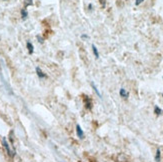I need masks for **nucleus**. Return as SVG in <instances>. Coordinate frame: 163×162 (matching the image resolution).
<instances>
[{"instance_id": "obj_1", "label": "nucleus", "mask_w": 163, "mask_h": 162, "mask_svg": "<svg viewBox=\"0 0 163 162\" xmlns=\"http://www.w3.org/2000/svg\"><path fill=\"white\" fill-rule=\"evenodd\" d=\"M3 145H4V147L6 148V150H7V153L9 156H11V157H13L14 155H15V151L14 150H12V149L10 148V145L7 143V140H6L5 138L3 139Z\"/></svg>"}, {"instance_id": "obj_2", "label": "nucleus", "mask_w": 163, "mask_h": 162, "mask_svg": "<svg viewBox=\"0 0 163 162\" xmlns=\"http://www.w3.org/2000/svg\"><path fill=\"white\" fill-rule=\"evenodd\" d=\"M76 133H77V136L79 137V138H81V139L83 138V136H84V132H83V130L81 129L80 125H77V126H76Z\"/></svg>"}, {"instance_id": "obj_3", "label": "nucleus", "mask_w": 163, "mask_h": 162, "mask_svg": "<svg viewBox=\"0 0 163 162\" xmlns=\"http://www.w3.org/2000/svg\"><path fill=\"white\" fill-rule=\"evenodd\" d=\"M36 72H37V75H38L40 78H44V77H46L45 75V73H43V71L40 69L39 67H37L36 68Z\"/></svg>"}, {"instance_id": "obj_4", "label": "nucleus", "mask_w": 163, "mask_h": 162, "mask_svg": "<svg viewBox=\"0 0 163 162\" xmlns=\"http://www.w3.org/2000/svg\"><path fill=\"white\" fill-rule=\"evenodd\" d=\"M119 93H120L121 97H123V98H127L128 95H129V94H128V92H127L124 88H121V89H120V92H119Z\"/></svg>"}, {"instance_id": "obj_5", "label": "nucleus", "mask_w": 163, "mask_h": 162, "mask_svg": "<svg viewBox=\"0 0 163 162\" xmlns=\"http://www.w3.org/2000/svg\"><path fill=\"white\" fill-rule=\"evenodd\" d=\"M155 160H156V162H160V160H161V152H160V149H157V150H156Z\"/></svg>"}, {"instance_id": "obj_6", "label": "nucleus", "mask_w": 163, "mask_h": 162, "mask_svg": "<svg viewBox=\"0 0 163 162\" xmlns=\"http://www.w3.org/2000/svg\"><path fill=\"white\" fill-rule=\"evenodd\" d=\"M85 105L87 109H91V100L88 98V96H85Z\"/></svg>"}, {"instance_id": "obj_7", "label": "nucleus", "mask_w": 163, "mask_h": 162, "mask_svg": "<svg viewBox=\"0 0 163 162\" xmlns=\"http://www.w3.org/2000/svg\"><path fill=\"white\" fill-rule=\"evenodd\" d=\"M27 48H28V51H29V53L30 54H32L33 53V45H32V43H30V42H27Z\"/></svg>"}, {"instance_id": "obj_8", "label": "nucleus", "mask_w": 163, "mask_h": 162, "mask_svg": "<svg viewBox=\"0 0 163 162\" xmlns=\"http://www.w3.org/2000/svg\"><path fill=\"white\" fill-rule=\"evenodd\" d=\"M92 50H93V53L95 55L96 58H99V53H98V50H97L96 46L95 45H92Z\"/></svg>"}, {"instance_id": "obj_9", "label": "nucleus", "mask_w": 163, "mask_h": 162, "mask_svg": "<svg viewBox=\"0 0 163 162\" xmlns=\"http://www.w3.org/2000/svg\"><path fill=\"white\" fill-rule=\"evenodd\" d=\"M21 15H22V18H23V19H26V18H27V15H28L27 11H26V9H22V10H21Z\"/></svg>"}, {"instance_id": "obj_10", "label": "nucleus", "mask_w": 163, "mask_h": 162, "mask_svg": "<svg viewBox=\"0 0 163 162\" xmlns=\"http://www.w3.org/2000/svg\"><path fill=\"white\" fill-rule=\"evenodd\" d=\"M154 112H155V114L156 115H160L161 113H162V110L160 108H159L158 106H155V108H154Z\"/></svg>"}, {"instance_id": "obj_11", "label": "nucleus", "mask_w": 163, "mask_h": 162, "mask_svg": "<svg viewBox=\"0 0 163 162\" xmlns=\"http://www.w3.org/2000/svg\"><path fill=\"white\" fill-rule=\"evenodd\" d=\"M33 4V0H25V7Z\"/></svg>"}, {"instance_id": "obj_12", "label": "nucleus", "mask_w": 163, "mask_h": 162, "mask_svg": "<svg viewBox=\"0 0 163 162\" xmlns=\"http://www.w3.org/2000/svg\"><path fill=\"white\" fill-rule=\"evenodd\" d=\"M92 87H93V88H94V90H95V92L97 93V94H98V96H99V97H101V94H100V93H99V91H98V89H97V88H96V86H95V85H94V84H92Z\"/></svg>"}, {"instance_id": "obj_13", "label": "nucleus", "mask_w": 163, "mask_h": 162, "mask_svg": "<svg viewBox=\"0 0 163 162\" xmlns=\"http://www.w3.org/2000/svg\"><path fill=\"white\" fill-rule=\"evenodd\" d=\"M142 2H143V0H136L135 4H136V5H139L140 3H142Z\"/></svg>"}, {"instance_id": "obj_14", "label": "nucleus", "mask_w": 163, "mask_h": 162, "mask_svg": "<svg viewBox=\"0 0 163 162\" xmlns=\"http://www.w3.org/2000/svg\"><path fill=\"white\" fill-rule=\"evenodd\" d=\"M81 37H82V38H89V37H88V35H84V34H83V35L81 36Z\"/></svg>"}]
</instances>
